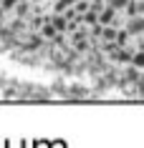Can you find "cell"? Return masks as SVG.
<instances>
[{"label": "cell", "instance_id": "9", "mask_svg": "<svg viewBox=\"0 0 144 148\" xmlns=\"http://www.w3.org/2000/svg\"><path fill=\"white\" fill-rule=\"evenodd\" d=\"M18 3H20V0H0L3 10H13V8H18Z\"/></svg>", "mask_w": 144, "mask_h": 148}, {"label": "cell", "instance_id": "1", "mask_svg": "<svg viewBox=\"0 0 144 148\" xmlns=\"http://www.w3.org/2000/svg\"><path fill=\"white\" fill-rule=\"evenodd\" d=\"M127 30L131 33V38H136V35H144V13L142 15H131L127 20Z\"/></svg>", "mask_w": 144, "mask_h": 148}, {"label": "cell", "instance_id": "5", "mask_svg": "<svg viewBox=\"0 0 144 148\" xmlns=\"http://www.w3.org/2000/svg\"><path fill=\"white\" fill-rule=\"evenodd\" d=\"M81 20H83L86 25H96L99 23V13H96V10H86V13L81 15Z\"/></svg>", "mask_w": 144, "mask_h": 148}, {"label": "cell", "instance_id": "3", "mask_svg": "<svg viewBox=\"0 0 144 148\" xmlns=\"http://www.w3.org/2000/svg\"><path fill=\"white\" fill-rule=\"evenodd\" d=\"M121 10H116V8H111V5H106L101 13H99V23L101 25H111L114 20H116V15H119Z\"/></svg>", "mask_w": 144, "mask_h": 148}, {"label": "cell", "instance_id": "7", "mask_svg": "<svg viewBox=\"0 0 144 148\" xmlns=\"http://www.w3.org/2000/svg\"><path fill=\"white\" fill-rule=\"evenodd\" d=\"M131 65H134V68H144V50H136V53H134Z\"/></svg>", "mask_w": 144, "mask_h": 148}, {"label": "cell", "instance_id": "8", "mask_svg": "<svg viewBox=\"0 0 144 148\" xmlns=\"http://www.w3.org/2000/svg\"><path fill=\"white\" fill-rule=\"evenodd\" d=\"M106 3H109L111 8H116V10H124L129 3H131V0H106Z\"/></svg>", "mask_w": 144, "mask_h": 148}, {"label": "cell", "instance_id": "10", "mask_svg": "<svg viewBox=\"0 0 144 148\" xmlns=\"http://www.w3.org/2000/svg\"><path fill=\"white\" fill-rule=\"evenodd\" d=\"M3 13H5V10H3V5H0V15H3Z\"/></svg>", "mask_w": 144, "mask_h": 148}, {"label": "cell", "instance_id": "11", "mask_svg": "<svg viewBox=\"0 0 144 148\" xmlns=\"http://www.w3.org/2000/svg\"><path fill=\"white\" fill-rule=\"evenodd\" d=\"M20 3H28V0H20Z\"/></svg>", "mask_w": 144, "mask_h": 148}, {"label": "cell", "instance_id": "2", "mask_svg": "<svg viewBox=\"0 0 144 148\" xmlns=\"http://www.w3.org/2000/svg\"><path fill=\"white\" fill-rule=\"evenodd\" d=\"M48 23L56 25L58 33H66V30H68V23H71V20H68V15H66V13H56V10H53V15H48Z\"/></svg>", "mask_w": 144, "mask_h": 148}, {"label": "cell", "instance_id": "4", "mask_svg": "<svg viewBox=\"0 0 144 148\" xmlns=\"http://www.w3.org/2000/svg\"><path fill=\"white\" fill-rule=\"evenodd\" d=\"M76 3H79V0H56L53 10H56V13H66V10H68V8H73Z\"/></svg>", "mask_w": 144, "mask_h": 148}, {"label": "cell", "instance_id": "6", "mask_svg": "<svg viewBox=\"0 0 144 148\" xmlns=\"http://www.w3.org/2000/svg\"><path fill=\"white\" fill-rule=\"evenodd\" d=\"M40 33H43L46 38H56V35H61V33H58V28H56V25H53V23L43 25V30H40Z\"/></svg>", "mask_w": 144, "mask_h": 148}]
</instances>
